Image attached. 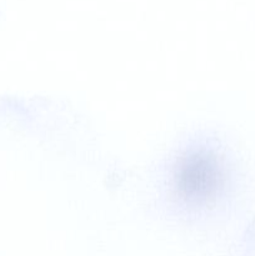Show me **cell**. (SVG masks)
<instances>
[{
	"label": "cell",
	"instance_id": "obj_1",
	"mask_svg": "<svg viewBox=\"0 0 255 256\" xmlns=\"http://www.w3.org/2000/svg\"><path fill=\"white\" fill-rule=\"evenodd\" d=\"M219 182L216 162L208 156H192L182 166L180 189L192 198H204L214 192Z\"/></svg>",
	"mask_w": 255,
	"mask_h": 256
}]
</instances>
